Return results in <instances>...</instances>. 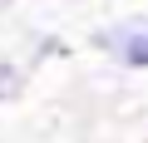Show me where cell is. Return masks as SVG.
Masks as SVG:
<instances>
[{
  "label": "cell",
  "mask_w": 148,
  "mask_h": 143,
  "mask_svg": "<svg viewBox=\"0 0 148 143\" xmlns=\"http://www.w3.org/2000/svg\"><path fill=\"white\" fill-rule=\"evenodd\" d=\"M94 54H104L119 74H148V15H114L99 20L84 40Z\"/></svg>",
  "instance_id": "cell-1"
},
{
  "label": "cell",
  "mask_w": 148,
  "mask_h": 143,
  "mask_svg": "<svg viewBox=\"0 0 148 143\" xmlns=\"http://www.w3.org/2000/svg\"><path fill=\"white\" fill-rule=\"evenodd\" d=\"M30 94V64L15 54H0V109H10Z\"/></svg>",
  "instance_id": "cell-2"
},
{
  "label": "cell",
  "mask_w": 148,
  "mask_h": 143,
  "mask_svg": "<svg viewBox=\"0 0 148 143\" xmlns=\"http://www.w3.org/2000/svg\"><path fill=\"white\" fill-rule=\"evenodd\" d=\"M64 54H69L64 35H54V30H35V35H30V59H35V64H45V59H64Z\"/></svg>",
  "instance_id": "cell-3"
},
{
  "label": "cell",
  "mask_w": 148,
  "mask_h": 143,
  "mask_svg": "<svg viewBox=\"0 0 148 143\" xmlns=\"http://www.w3.org/2000/svg\"><path fill=\"white\" fill-rule=\"evenodd\" d=\"M15 5H20V0H0V20H5V15H15Z\"/></svg>",
  "instance_id": "cell-4"
}]
</instances>
